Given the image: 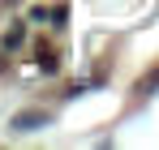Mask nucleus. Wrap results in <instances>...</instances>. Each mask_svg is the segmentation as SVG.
Returning <instances> with one entry per match:
<instances>
[{
  "instance_id": "obj_2",
  "label": "nucleus",
  "mask_w": 159,
  "mask_h": 150,
  "mask_svg": "<svg viewBox=\"0 0 159 150\" xmlns=\"http://www.w3.org/2000/svg\"><path fill=\"white\" fill-rule=\"evenodd\" d=\"M39 69L43 73H56V51L52 47H39Z\"/></svg>"
},
{
  "instance_id": "obj_3",
  "label": "nucleus",
  "mask_w": 159,
  "mask_h": 150,
  "mask_svg": "<svg viewBox=\"0 0 159 150\" xmlns=\"http://www.w3.org/2000/svg\"><path fill=\"white\" fill-rule=\"evenodd\" d=\"M17 43H22V30H17V26H13V30H9V34H4V47H17Z\"/></svg>"
},
{
  "instance_id": "obj_1",
  "label": "nucleus",
  "mask_w": 159,
  "mask_h": 150,
  "mask_svg": "<svg viewBox=\"0 0 159 150\" xmlns=\"http://www.w3.org/2000/svg\"><path fill=\"white\" fill-rule=\"evenodd\" d=\"M155 90H159V64L142 77V82H138V95H142V99H146V95H155Z\"/></svg>"
}]
</instances>
